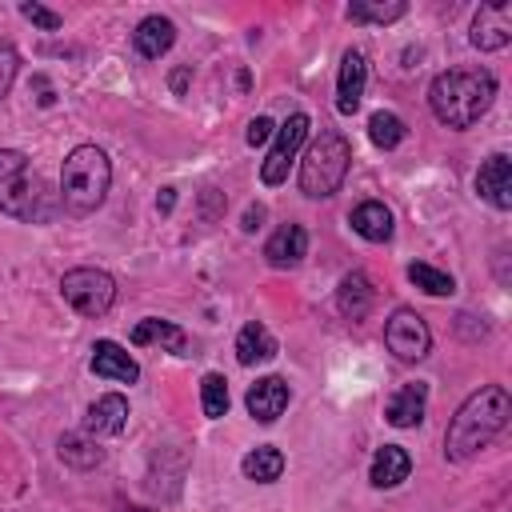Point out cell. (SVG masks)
<instances>
[{
  "label": "cell",
  "instance_id": "cell-19",
  "mask_svg": "<svg viewBox=\"0 0 512 512\" xmlns=\"http://www.w3.org/2000/svg\"><path fill=\"white\" fill-rule=\"evenodd\" d=\"M372 300H376V288H372V280L356 268V272H348L344 280H340V288H336V308L348 316V320H364L368 312H372Z\"/></svg>",
  "mask_w": 512,
  "mask_h": 512
},
{
  "label": "cell",
  "instance_id": "cell-17",
  "mask_svg": "<svg viewBox=\"0 0 512 512\" xmlns=\"http://www.w3.org/2000/svg\"><path fill=\"white\" fill-rule=\"evenodd\" d=\"M176 40V24L168 16H144L132 32V48L144 56V60H160Z\"/></svg>",
  "mask_w": 512,
  "mask_h": 512
},
{
  "label": "cell",
  "instance_id": "cell-4",
  "mask_svg": "<svg viewBox=\"0 0 512 512\" xmlns=\"http://www.w3.org/2000/svg\"><path fill=\"white\" fill-rule=\"evenodd\" d=\"M348 164H352V144H348L340 132L324 128V132L308 144V152H304V160H300V192L312 196V200L332 196V192L344 184Z\"/></svg>",
  "mask_w": 512,
  "mask_h": 512
},
{
  "label": "cell",
  "instance_id": "cell-30",
  "mask_svg": "<svg viewBox=\"0 0 512 512\" xmlns=\"http://www.w3.org/2000/svg\"><path fill=\"white\" fill-rule=\"evenodd\" d=\"M20 12H24V16L32 20V24H40L44 32H56V28L64 24V20H60V16L52 12V8H44V4H36V0H28V4H20Z\"/></svg>",
  "mask_w": 512,
  "mask_h": 512
},
{
  "label": "cell",
  "instance_id": "cell-5",
  "mask_svg": "<svg viewBox=\"0 0 512 512\" xmlns=\"http://www.w3.org/2000/svg\"><path fill=\"white\" fill-rule=\"evenodd\" d=\"M40 180L28 168V156L16 148H0V212L16 220L40 216Z\"/></svg>",
  "mask_w": 512,
  "mask_h": 512
},
{
  "label": "cell",
  "instance_id": "cell-14",
  "mask_svg": "<svg viewBox=\"0 0 512 512\" xmlns=\"http://www.w3.org/2000/svg\"><path fill=\"white\" fill-rule=\"evenodd\" d=\"M308 256V232L300 224H284L272 232V240L264 244V260L272 268H296Z\"/></svg>",
  "mask_w": 512,
  "mask_h": 512
},
{
  "label": "cell",
  "instance_id": "cell-26",
  "mask_svg": "<svg viewBox=\"0 0 512 512\" xmlns=\"http://www.w3.org/2000/svg\"><path fill=\"white\" fill-rule=\"evenodd\" d=\"M408 136V128H404V120L396 116V112H376L372 120H368V140L376 144V148H396L400 140Z\"/></svg>",
  "mask_w": 512,
  "mask_h": 512
},
{
  "label": "cell",
  "instance_id": "cell-1",
  "mask_svg": "<svg viewBox=\"0 0 512 512\" xmlns=\"http://www.w3.org/2000/svg\"><path fill=\"white\" fill-rule=\"evenodd\" d=\"M508 416H512V396L504 384H488V388L472 392L456 408V416L444 432V456L448 460H472L480 448H488L504 432Z\"/></svg>",
  "mask_w": 512,
  "mask_h": 512
},
{
  "label": "cell",
  "instance_id": "cell-22",
  "mask_svg": "<svg viewBox=\"0 0 512 512\" xmlns=\"http://www.w3.org/2000/svg\"><path fill=\"white\" fill-rule=\"evenodd\" d=\"M352 228H356V236L384 244V240H392V212L380 200H364L352 208Z\"/></svg>",
  "mask_w": 512,
  "mask_h": 512
},
{
  "label": "cell",
  "instance_id": "cell-15",
  "mask_svg": "<svg viewBox=\"0 0 512 512\" xmlns=\"http://www.w3.org/2000/svg\"><path fill=\"white\" fill-rule=\"evenodd\" d=\"M424 404H428V384L416 380V384H404V388H396L388 396L384 416H388L392 428H416L424 420Z\"/></svg>",
  "mask_w": 512,
  "mask_h": 512
},
{
  "label": "cell",
  "instance_id": "cell-13",
  "mask_svg": "<svg viewBox=\"0 0 512 512\" xmlns=\"http://www.w3.org/2000/svg\"><path fill=\"white\" fill-rule=\"evenodd\" d=\"M288 384L280 380V376H264V380H256L252 388H248V396H244V404H248V412H252V420H260V424H272L284 408H288Z\"/></svg>",
  "mask_w": 512,
  "mask_h": 512
},
{
  "label": "cell",
  "instance_id": "cell-28",
  "mask_svg": "<svg viewBox=\"0 0 512 512\" xmlns=\"http://www.w3.org/2000/svg\"><path fill=\"white\" fill-rule=\"evenodd\" d=\"M200 404H204V416L208 420H220L228 412V380L220 372H208L200 380Z\"/></svg>",
  "mask_w": 512,
  "mask_h": 512
},
{
  "label": "cell",
  "instance_id": "cell-9",
  "mask_svg": "<svg viewBox=\"0 0 512 512\" xmlns=\"http://www.w3.org/2000/svg\"><path fill=\"white\" fill-rule=\"evenodd\" d=\"M468 40L480 48V52H496L512 40V0H488L480 4V12L472 16V32Z\"/></svg>",
  "mask_w": 512,
  "mask_h": 512
},
{
  "label": "cell",
  "instance_id": "cell-18",
  "mask_svg": "<svg viewBox=\"0 0 512 512\" xmlns=\"http://www.w3.org/2000/svg\"><path fill=\"white\" fill-rule=\"evenodd\" d=\"M408 472H412V456H408L400 444H384V448H376V456H372L368 480H372V488H396V484L408 480Z\"/></svg>",
  "mask_w": 512,
  "mask_h": 512
},
{
  "label": "cell",
  "instance_id": "cell-10",
  "mask_svg": "<svg viewBox=\"0 0 512 512\" xmlns=\"http://www.w3.org/2000/svg\"><path fill=\"white\" fill-rule=\"evenodd\" d=\"M476 192H480V200H488V204L500 208V212L512 208V160H508L504 152H492V156L480 164V172H476Z\"/></svg>",
  "mask_w": 512,
  "mask_h": 512
},
{
  "label": "cell",
  "instance_id": "cell-33",
  "mask_svg": "<svg viewBox=\"0 0 512 512\" xmlns=\"http://www.w3.org/2000/svg\"><path fill=\"white\" fill-rule=\"evenodd\" d=\"M172 200H176V196H172V188H164V196L156 200V208H160V212H168V208H172Z\"/></svg>",
  "mask_w": 512,
  "mask_h": 512
},
{
  "label": "cell",
  "instance_id": "cell-16",
  "mask_svg": "<svg viewBox=\"0 0 512 512\" xmlns=\"http://www.w3.org/2000/svg\"><path fill=\"white\" fill-rule=\"evenodd\" d=\"M124 424H128V400L120 392L92 400V408L84 416V432H92V436H116V432H124Z\"/></svg>",
  "mask_w": 512,
  "mask_h": 512
},
{
  "label": "cell",
  "instance_id": "cell-21",
  "mask_svg": "<svg viewBox=\"0 0 512 512\" xmlns=\"http://www.w3.org/2000/svg\"><path fill=\"white\" fill-rule=\"evenodd\" d=\"M276 356V336L260 324V320H248L244 328H240V336H236V360L240 364H264V360H272Z\"/></svg>",
  "mask_w": 512,
  "mask_h": 512
},
{
  "label": "cell",
  "instance_id": "cell-34",
  "mask_svg": "<svg viewBox=\"0 0 512 512\" xmlns=\"http://www.w3.org/2000/svg\"><path fill=\"white\" fill-rule=\"evenodd\" d=\"M124 512H148V508H136V504H132V508H124Z\"/></svg>",
  "mask_w": 512,
  "mask_h": 512
},
{
  "label": "cell",
  "instance_id": "cell-25",
  "mask_svg": "<svg viewBox=\"0 0 512 512\" xmlns=\"http://www.w3.org/2000/svg\"><path fill=\"white\" fill-rule=\"evenodd\" d=\"M408 12V4L404 0H388V4H368V0H356V4H348V20H356V24H392V20H400Z\"/></svg>",
  "mask_w": 512,
  "mask_h": 512
},
{
  "label": "cell",
  "instance_id": "cell-3",
  "mask_svg": "<svg viewBox=\"0 0 512 512\" xmlns=\"http://www.w3.org/2000/svg\"><path fill=\"white\" fill-rule=\"evenodd\" d=\"M112 184V164L96 144H80L68 152L60 168V204L68 216H88L104 204Z\"/></svg>",
  "mask_w": 512,
  "mask_h": 512
},
{
  "label": "cell",
  "instance_id": "cell-24",
  "mask_svg": "<svg viewBox=\"0 0 512 512\" xmlns=\"http://www.w3.org/2000/svg\"><path fill=\"white\" fill-rule=\"evenodd\" d=\"M60 460L72 468H96L104 460V452L84 436V432H64L60 436Z\"/></svg>",
  "mask_w": 512,
  "mask_h": 512
},
{
  "label": "cell",
  "instance_id": "cell-11",
  "mask_svg": "<svg viewBox=\"0 0 512 512\" xmlns=\"http://www.w3.org/2000/svg\"><path fill=\"white\" fill-rule=\"evenodd\" d=\"M364 84H368V60H364L360 48H348L344 60H340V80H336V108L344 116H352L360 108Z\"/></svg>",
  "mask_w": 512,
  "mask_h": 512
},
{
  "label": "cell",
  "instance_id": "cell-31",
  "mask_svg": "<svg viewBox=\"0 0 512 512\" xmlns=\"http://www.w3.org/2000/svg\"><path fill=\"white\" fill-rule=\"evenodd\" d=\"M272 136H276V124H272L268 116H256V120L248 124V132H244V140H248L252 148H256V144H268Z\"/></svg>",
  "mask_w": 512,
  "mask_h": 512
},
{
  "label": "cell",
  "instance_id": "cell-8",
  "mask_svg": "<svg viewBox=\"0 0 512 512\" xmlns=\"http://www.w3.org/2000/svg\"><path fill=\"white\" fill-rule=\"evenodd\" d=\"M308 128H312V120H308L304 112H292V116L276 128V144H272L268 160L260 164L264 184H284V180H288V168H292V160H296L300 144L308 140Z\"/></svg>",
  "mask_w": 512,
  "mask_h": 512
},
{
  "label": "cell",
  "instance_id": "cell-23",
  "mask_svg": "<svg viewBox=\"0 0 512 512\" xmlns=\"http://www.w3.org/2000/svg\"><path fill=\"white\" fill-rule=\"evenodd\" d=\"M240 472H244L248 480H256V484H272V480H280V472H284V452L272 448V444H260V448H252V452L240 460Z\"/></svg>",
  "mask_w": 512,
  "mask_h": 512
},
{
  "label": "cell",
  "instance_id": "cell-6",
  "mask_svg": "<svg viewBox=\"0 0 512 512\" xmlns=\"http://www.w3.org/2000/svg\"><path fill=\"white\" fill-rule=\"evenodd\" d=\"M60 292L80 316H104L116 300V280L104 268H72L64 272Z\"/></svg>",
  "mask_w": 512,
  "mask_h": 512
},
{
  "label": "cell",
  "instance_id": "cell-12",
  "mask_svg": "<svg viewBox=\"0 0 512 512\" xmlns=\"http://www.w3.org/2000/svg\"><path fill=\"white\" fill-rule=\"evenodd\" d=\"M92 372L104 376V380H116V384H136L140 380V364L116 340H96L92 344Z\"/></svg>",
  "mask_w": 512,
  "mask_h": 512
},
{
  "label": "cell",
  "instance_id": "cell-32",
  "mask_svg": "<svg viewBox=\"0 0 512 512\" xmlns=\"http://www.w3.org/2000/svg\"><path fill=\"white\" fill-rule=\"evenodd\" d=\"M260 220H264V208H260V204H252V208L244 212V232H256V228H260Z\"/></svg>",
  "mask_w": 512,
  "mask_h": 512
},
{
  "label": "cell",
  "instance_id": "cell-7",
  "mask_svg": "<svg viewBox=\"0 0 512 512\" xmlns=\"http://www.w3.org/2000/svg\"><path fill=\"white\" fill-rule=\"evenodd\" d=\"M384 344H388V352H392L396 360L416 364V360L428 356V348H432V332H428V324H424L420 312H412V308H396V312L388 316V324H384Z\"/></svg>",
  "mask_w": 512,
  "mask_h": 512
},
{
  "label": "cell",
  "instance_id": "cell-2",
  "mask_svg": "<svg viewBox=\"0 0 512 512\" xmlns=\"http://www.w3.org/2000/svg\"><path fill=\"white\" fill-rule=\"evenodd\" d=\"M496 100V76L488 68H448L432 80V116L448 128H472Z\"/></svg>",
  "mask_w": 512,
  "mask_h": 512
},
{
  "label": "cell",
  "instance_id": "cell-20",
  "mask_svg": "<svg viewBox=\"0 0 512 512\" xmlns=\"http://www.w3.org/2000/svg\"><path fill=\"white\" fill-rule=\"evenodd\" d=\"M132 344H136V348H140V344H160L164 352L184 356L188 336H184V328H176L172 320H156V316H148V320H140V324L132 328Z\"/></svg>",
  "mask_w": 512,
  "mask_h": 512
},
{
  "label": "cell",
  "instance_id": "cell-27",
  "mask_svg": "<svg viewBox=\"0 0 512 512\" xmlns=\"http://www.w3.org/2000/svg\"><path fill=\"white\" fill-rule=\"evenodd\" d=\"M408 280H412L420 292H428V296H452V292H456V280H452L448 272L432 268V264H408Z\"/></svg>",
  "mask_w": 512,
  "mask_h": 512
},
{
  "label": "cell",
  "instance_id": "cell-29",
  "mask_svg": "<svg viewBox=\"0 0 512 512\" xmlns=\"http://www.w3.org/2000/svg\"><path fill=\"white\" fill-rule=\"evenodd\" d=\"M16 68H20L16 48H12L8 40H0V100L8 96V88H12V80H16Z\"/></svg>",
  "mask_w": 512,
  "mask_h": 512
}]
</instances>
